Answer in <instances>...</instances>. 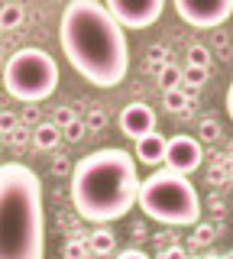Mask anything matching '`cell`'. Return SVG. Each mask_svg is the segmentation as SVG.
I'll return each mask as SVG.
<instances>
[{"label":"cell","instance_id":"obj_7","mask_svg":"<svg viewBox=\"0 0 233 259\" xmlns=\"http://www.w3.org/2000/svg\"><path fill=\"white\" fill-rule=\"evenodd\" d=\"M104 7L123 29H146L162 16L165 0H104Z\"/></svg>","mask_w":233,"mask_h":259},{"label":"cell","instance_id":"obj_8","mask_svg":"<svg viewBox=\"0 0 233 259\" xmlns=\"http://www.w3.org/2000/svg\"><path fill=\"white\" fill-rule=\"evenodd\" d=\"M201 159H204V149H201V143L195 136H172V140H165V159L162 162L168 168L191 175L201 165Z\"/></svg>","mask_w":233,"mask_h":259},{"label":"cell","instance_id":"obj_25","mask_svg":"<svg viewBox=\"0 0 233 259\" xmlns=\"http://www.w3.org/2000/svg\"><path fill=\"white\" fill-rule=\"evenodd\" d=\"M87 126H91V130H101V126H104V110H91V117H87Z\"/></svg>","mask_w":233,"mask_h":259},{"label":"cell","instance_id":"obj_27","mask_svg":"<svg viewBox=\"0 0 233 259\" xmlns=\"http://www.w3.org/2000/svg\"><path fill=\"white\" fill-rule=\"evenodd\" d=\"M159 256H162V259H168V256H172V259H178V256H184V249H181V246H165Z\"/></svg>","mask_w":233,"mask_h":259},{"label":"cell","instance_id":"obj_12","mask_svg":"<svg viewBox=\"0 0 233 259\" xmlns=\"http://www.w3.org/2000/svg\"><path fill=\"white\" fill-rule=\"evenodd\" d=\"M87 249H91L94 256H110L114 253V233L110 230H94L91 240H87Z\"/></svg>","mask_w":233,"mask_h":259},{"label":"cell","instance_id":"obj_2","mask_svg":"<svg viewBox=\"0 0 233 259\" xmlns=\"http://www.w3.org/2000/svg\"><path fill=\"white\" fill-rule=\"evenodd\" d=\"M139 172L136 156L120 146H107L78 159L71 168V204L91 224H110L136 207Z\"/></svg>","mask_w":233,"mask_h":259},{"label":"cell","instance_id":"obj_3","mask_svg":"<svg viewBox=\"0 0 233 259\" xmlns=\"http://www.w3.org/2000/svg\"><path fill=\"white\" fill-rule=\"evenodd\" d=\"M45 256V210L39 175L23 162L0 165V259Z\"/></svg>","mask_w":233,"mask_h":259},{"label":"cell","instance_id":"obj_14","mask_svg":"<svg viewBox=\"0 0 233 259\" xmlns=\"http://www.w3.org/2000/svg\"><path fill=\"white\" fill-rule=\"evenodd\" d=\"M23 23V7L20 4H7L4 10H0V26L4 29H17Z\"/></svg>","mask_w":233,"mask_h":259},{"label":"cell","instance_id":"obj_4","mask_svg":"<svg viewBox=\"0 0 233 259\" xmlns=\"http://www.w3.org/2000/svg\"><path fill=\"white\" fill-rule=\"evenodd\" d=\"M136 207H143L146 217L165 227H195L201 221V194L195 182L168 165L156 168L149 178L139 182Z\"/></svg>","mask_w":233,"mask_h":259},{"label":"cell","instance_id":"obj_30","mask_svg":"<svg viewBox=\"0 0 233 259\" xmlns=\"http://www.w3.org/2000/svg\"><path fill=\"white\" fill-rule=\"evenodd\" d=\"M23 117H26V120H36V104H29V107H26V113H23Z\"/></svg>","mask_w":233,"mask_h":259},{"label":"cell","instance_id":"obj_6","mask_svg":"<svg viewBox=\"0 0 233 259\" xmlns=\"http://www.w3.org/2000/svg\"><path fill=\"white\" fill-rule=\"evenodd\" d=\"M175 10L188 26L195 29H214L230 20L233 0H175Z\"/></svg>","mask_w":233,"mask_h":259},{"label":"cell","instance_id":"obj_10","mask_svg":"<svg viewBox=\"0 0 233 259\" xmlns=\"http://www.w3.org/2000/svg\"><path fill=\"white\" fill-rule=\"evenodd\" d=\"M136 143V162H146V165H159V162L165 159V136L156 133V130H149V133H143Z\"/></svg>","mask_w":233,"mask_h":259},{"label":"cell","instance_id":"obj_15","mask_svg":"<svg viewBox=\"0 0 233 259\" xmlns=\"http://www.w3.org/2000/svg\"><path fill=\"white\" fill-rule=\"evenodd\" d=\"M178 81H181V71L175 68L172 62H165L162 68H159V84H162V91H168V88H178Z\"/></svg>","mask_w":233,"mask_h":259},{"label":"cell","instance_id":"obj_22","mask_svg":"<svg viewBox=\"0 0 233 259\" xmlns=\"http://www.w3.org/2000/svg\"><path fill=\"white\" fill-rule=\"evenodd\" d=\"M214 233H217V230H214V224H201V227H198V233H195V243H201V246H204V243H211V240H214Z\"/></svg>","mask_w":233,"mask_h":259},{"label":"cell","instance_id":"obj_20","mask_svg":"<svg viewBox=\"0 0 233 259\" xmlns=\"http://www.w3.org/2000/svg\"><path fill=\"white\" fill-rule=\"evenodd\" d=\"M217 136H220V126H217V120H204V123H201V140L214 143Z\"/></svg>","mask_w":233,"mask_h":259},{"label":"cell","instance_id":"obj_1","mask_svg":"<svg viewBox=\"0 0 233 259\" xmlns=\"http://www.w3.org/2000/svg\"><path fill=\"white\" fill-rule=\"evenodd\" d=\"M59 42L71 68L94 88H117L126 78V32L104 0H68L59 23Z\"/></svg>","mask_w":233,"mask_h":259},{"label":"cell","instance_id":"obj_13","mask_svg":"<svg viewBox=\"0 0 233 259\" xmlns=\"http://www.w3.org/2000/svg\"><path fill=\"white\" fill-rule=\"evenodd\" d=\"M188 104H191V97L184 94L181 88H168V91H165V110L168 113H184Z\"/></svg>","mask_w":233,"mask_h":259},{"label":"cell","instance_id":"obj_18","mask_svg":"<svg viewBox=\"0 0 233 259\" xmlns=\"http://www.w3.org/2000/svg\"><path fill=\"white\" fill-rule=\"evenodd\" d=\"M68 259H78V256H87L91 249H87V243H81V240H71V243H65V249H62Z\"/></svg>","mask_w":233,"mask_h":259},{"label":"cell","instance_id":"obj_26","mask_svg":"<svg viewBox=\"0 0 233 259\" xmlns=\"http://www.w3.org/2000/svg\"><path fill=\"white\" fill-rule=\"evenodd\" d=\"M149 55H152V62H156V68H162V62H165V49H162V46H152V52H149Z\"/></svg>","mask_w":233,"mask_h":259},{"label":"cell","instance_id":"obj_16","mask_svg":"<svg viewBox=\"0 0 233 259\" xmlns=\"http://www.w3.org/2000/svg\"><path fill=\"white\" fill-rule=\"evenodd\" d=\"M181 78L188 81L191 88H201V84L207 81V68H204V65H188V68L181 71Z\"/></svg>","mask_w":233,"mask_h":259},{"label":"cell","instance_id":"obj_23","mask_svg":"<svg viewBox=\"0 0 233 259\" xmlns=\"http://www.w3.org/2000/svg\"><path fill=\"white\" fill-rule=\"evenodd\" d=\"M52 172H55V175H68V172H71L68 159H65V156H55V162H52Z\"/></svg>","mask_w":233,"mask_h":259},{"label":"cell","instance_id":"obj_19","mask_svg":"<svg viewBox=\"0 0 233 259\" xmlns=\"http://www.w3.org/2000/svg\"><path fill=\"white\" fill-rule=\"evenodd\" d=\"M207 59H211V55H207L204 46H191L188 49V62L191 65H204V68H207Z\"/></svg>","mask_w":233,"mask_h":259},{"label":"cell","instance_id":"obj_5","mask_svg":"<svg viewBox=\"0 0 233 259\" xmlns=\"http://www.w3.org/2000/svg\"><path fill=\"white\" fill-rule=\"evenodd\" d=\"M4 88L20 104H39L59 88V65L45 49L26 46L4 65Z\"/></svg>","mask_w":233,"mask_h":259},{"label":"cell","instance_id":"obj_9","mask_svg":"<svg viewBox=\"0 0 233 259\" xmlns=\"http://www.w3.org/2000/svg\"><path fill=\"white\" fill-rule=\"evenodd\" d=\"M120 130H123L130 140H139L143 133L156 130V113H152L149 104L133 101V104H126V107H123V113H120Z\"/></svg>","mask_w":233,"mask_h":259},{"label":"cell","instance_id":"obj_29","mask_svg":"<svg viewBox=\"0 0 233 259\" xmlns=\"http://www.w3.org/2000/svg\"><path fill=\"white\" fill-rule=\"evenodd\" d=\"M227 113H230V120H233V81H230V88H227Z\"/></svg>","mask_w":233,"mask_h":259},{"label":"cell","instance_id":"obj_17","mask_svg":"<svg viewBox=\"0 0 233 259\" xmlns=\"http://www.w3.org/2000/svg\"><path fill=\"white\" fill-rule=\"evenodd\" d=\"M84 130H87V126L81 123V120H71V123L62 130V136H65L68 143H81V140H84Z\"/></svg>","mask_w":233,"mask_h":259},{"label":"cell","instance_id":"obj_24","mask_svg":"<svg viewBox=\"0 0 233 259\" xmlns=\"http://www.w3.org/2000/svg\"><path fill=\"white\" fill-rule=\"evenodd\" d=\"M13 126H17V117L13 113H0V133H10Z\"/></svg>","mask_w":233,"mask_h":259},{"label":"cell","instance_id":"obj_28","mask_svg":"<svg viewBox=\"0 0 233 259\" xmlns=\"http://www.w3.org/2000/svg\"><path fill=\"white\" fill-rule=\"evenodd\" d=\"M120 256L123 259H146V253H139V249H120Z\"/></svg>","mask_w":233,"mask_h":259},{"label":"cell","instance_id":"obj_21","mask_svg":"<svg viewBox=\"0 0 233 259\" xmlns=\"http://www.w3.org/2000/svg\"><path fill=\"white\" fill-rule=\"evenodd\" d=\"M71 120H75V110H71V107H59V110H55V120H52V123L59 126V130H65Z\"/></svg>","mask_w":233,"mask_h":259},{"label":"cell","instance_id":"obj_11","mask_svg":"<svg viewBox=\"0 0 233 259\" xmlns=\"http://www.w3.org/2000/svg\"><path fill=\"white\" fill-rule=\"evenodd\" d=\"M33 140H36L39 149H55L59 140H62V130L55 126V123H39L36 133H33Z\"/></svg>","mask_w":233,"mask_h":259}]
</instances>
